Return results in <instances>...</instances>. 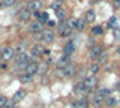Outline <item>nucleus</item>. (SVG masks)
I'll list each match as a JSON object with an SVG mask.
<instances>
[{"mask_svg": "<svg viewBox=\"0 0 120 108\" xmlns=\"http://www.w3.org/2000/svg\"><path fill=\"white\" fill-rule=\"evenodd\" d=\"M48 69H50V65H48L47 62H41V63H38L36 74H38V75H41V77H44V75H47Z\"/></svg>", "mask_w": 120, "mask_h": 108, "instance_id": "10", "label": "nucleus"}, {"mask_svg": "<svg viewBox=\"0 0 120 108\" xmlns=\"http://www.w3.org/2000/svg\"><path fill=\"white\" fill-rule=\"evenodd\" d=\"M41 8H42V2L41 0H32V2L27 3V9L30 12H39Z\"/></svg>", "mask_w": 120, "mask_h": 108, "instance_id": "9", "label": "nucleus"}, {"mask_svg": "<svg viewBox=\"0 0 120 108\" xmlns=\"http://www.w3.org/2000/svg\"><path fill=\"white\" fill-rule=\"evenodd\" d=\"M74 51H75V42H74V41H69V42H68L66 45L63 47V54H66V56H72V54H74Z\"/></svg>", "mask_w": 120, "mask_h": 108, "instance_id": "13", "label": "nucleus"}, {"mask_svg": "<svg viewBox=\"0 0 120 108\" xmlns=\"http://www.w3.org/2000/svg\"><path fill=\"white\" fill-rule=\"evenodd\" d=\"M18 15H20V20H21V21H29L30 17H32V12H30V11L26 8V9H21Z\"/></svg>", "mask_w": 120, "mask_h": 108, "instance_id": "18", "label": "nucleus"}, {"mask_svg": "<svg viewBox=\"0 0 120 108\" xmlns=\"http://www.w3.org/2000/svg\"><path fill=\"white\" fill-rule=\"evenodd\" d=\"M95 18H96V12L93 9H89L87 12H86L84 21H86V23H93V21H95Z\"/></svg>", "mask_w": 120, "mask_h": 108, "instance_id": "20", "label": "nucleus"}, {"mask_svg": "<svg viewBox=\"0 0 120 108\" xmlns=\"http://www.w3.org/2000/svg\"><path fill=\"white\" fill-rule=\"evenodd\" d=\"M33 14H35V17L39 18V21H41V12H33Z\"/></svg>", "mask_w": 120, "mask_h": 108, "instance_id": "41", "label": "nucleus"}, {"mask_svg": "<svg viewBox=\"0 0 120 108\" xmlns=\"http://www.w3.org/2000/svg\"><path fill=\"white\" fill-rule=\"evenodd\" d=\"M84 27H86V21L77 18V26H75V29H77L78 32H81V30H84Z\"/></svg>", "mask_w": 120, "mask_h": 108, "instance_id": "28", "label": "nucleus"}, {"mask_svg": "<svg viewBox=\"0 0 120 108\" xmlns=\"http://www.w3.org/2000/svg\"><path fill=\"white\" fill-rule=\"evenodd\" d=\"M44 21H45V23L48 21V14L47 12H42V14H41V23H44Z\"/></svg>", "mask_w": 120, "mask_h": 108, "instance_id": "37", "label": "nucleus"}, {"mask_svg": "<svg viewBox=\"0 0 120 108\" xmlns=\"http://www.w3.org/2000/svg\"><path fill=\"white\" fill-rule=\"evenodd\" d=\"M47 83H48V80H47V77L44 75L42 78H41V84H47Z\"/></svg>", "mask_w": 120, "mask_h": 108, "instance_id": "40", "label": "nucleus"}, {"mask_svg": "<svg viewBox=\"0 0 120 108\" xmlns=\"http://www.w3.org/2000/svg\"><path fill=\"white\" fill-rule=\"evenodd\" d=\"M6 101H8V98H6V96H3V95H0V108H3V107H5V104H6Z\"/></svg>", "mask_w": 120, "mask_h": 108, "instance_id": "36", "label": "nucleus"}, {"mask_svg": "<svg viewBox=\"0 0 120 108\" xmlns=\"http://www.w3.org/2000/svg\"><path fill=\"white\" fill-rule=\"evenodd\" d=\"M99 68H101V66L98 65V63H93V65L89 68V72H90V75H96V74L99 72Z\"/></svg>", "mask_w": 120, "mask_h": 108, "instance_id": "27", "label": "nucleus"}, {"mask_svg": "<svg viewBox=\"0 0 120 108\" xmlns=\"http://www.w3.org/2000/svg\"><path fill=\"white\" fill-rule=\"evenodd\" d=\"M3 50H5V48H3L2 45H0V59H2V54H3Z\"/></svg>", "mask_w": 120, "mask_h": 108, "instance_id": "42", "label": "nucleus"}, {"mask_svg": "<svg viewBox=\"0 0 120 108\" xmlns=\"http://www.w3.org/2000/svg\"><path fill=\"white\" fill-rule=\"evenodd\" d=\"M63 72H65V77L68 78H72L77 75V72H78V66L75 65V63H71V65H68L65 69H63Z\"/></svg>", "mask_w": 120, "mask_h": 108, "instance_id": "6", "label": "nucleus"}, {"mask_svg": "<svg viewBox=\"0 0 120 108\" xmlns=\"http://www.w3.org/2000/svg\"><path fill=\"white\" fill-rule=\"evenodd\" d=\"M102 51H104L102 50V45H93L92 48H90V53H89L90 59H92V60H96V59L102 54Z\"/></svg>", "mask_w": 120, "mask_h": 108, "instance_id": "7", "label": "nucleus"}, {"mask_svg": "<svg viewBox=\"0 0 120 108\" xmlns=\"http://www.w3.org/2000/svg\"><path fill=\"white\" fill-rule=\"evenodd\" d=\"M110 93H111V90H110V89H107V87H101L99 90L96 92V95L99 96V98H102V99L105 101V99L108 98V96H110Z\"/></svg>", "mask_w": 120, "mask_h": 108, "instance_id": "17", "label": "nucleus"}, {"mask_svg": "<svg viewBox=\"0 0 120 108\" xmlns=\"http://www.w3.org/2000/svg\"><path fill=\"white\" fill-rule=\"evenodd\" d=\"M117 51H119V53H120V47H119V50H117Z\"/></svg>", "mask_w": 120, "mask_h": 108, "instance_id": "43", "label": "nucleus"}, {"mask_svg": "<svg viewBox=\"0 0 120 108\" xmlns=\"http://www.w3.org/2000/svg\"><path fill=\"white\" fill-rule=\"evenodd\" d=\"M77 108H89V99L87 98H82L77 101Z\"/></svg>", "mask_w": 120, "mask_h": 108, "instance_id": "23", "label": "nucleus"}, {"mask_svg": "<svg viewBox=\"0 0 120 108\" xmlns=\"http://www.w3.org/2000/svg\"><path fill=\"white\" fill-rule=\"evenodd\" d=\"M14 108H20V107H14Z\"/></svg>", "mask_w": 120, "mask_h": 108, "instance_id": "44", "label": "nucleus"}, {"mask_svg": "<svg viewBox=\"0 0 120 108\" xmlns=\"http://www.w3.org/2000/svg\"><path fill=\"white\" fill-rule=\"evenodd\" d=\"M98 78H96V75H89V77H86V80L82 81V84H84V87L87 89L89 92H93L95 89L98 87Z\"/></svg>", "mask_w": 120, "mask_h": 108, "instance_id": "2", "label": "nucleus"}, {"mask_svg": "<svg viewBox=\"0 0 120 108\" xmlns=\"http://www.w3.org/2000/svg\"><path fill=\"white\" fill-rule=\"evenodd\" d=\"M15 2H17V0H3V5L5 6H12Z\"/></svg>", "mask_w": 120, "mask_h": 108, "instance_id": "38", "label": "nucleus"}, {"mask_svg": "<svg viewBox=\"0 0 120 108\" xmlns=\"http://www.w3.org/2000/svg\"><path fill=\"white\" fill-rule=\"evenodd\" d=\"M15 57V50L12 47H8L3 50V54H2V60H5V62H9V60H12V59Z\"/></svg>", "mask_w": 120, "mask_h": 108, "instance_id": "8", "label": "nucleus"}, {"mask_svg": "<svg viewBox=\"0 0 120 108\" xmlns=\"http://www.w3.org/2000/svg\"><path fill=\"white\" fill-rule=\"evenodd\" d=\"M38 71V63L36 62H29L27 66L24 69V74H29V75H35Z\"/></svg>", "mask_w": 120, "mask_h": 108, "instance_id": "12", "label": "nucleus"}, {"mask_svg": "<svg viewBox=\"0 0 120 108\" xmlns=\"http://www.w3.org/2000/svg\"><path fill=\"white\" fill-rule=\"evenodd\" d=\"M112 36H114V39L120 41V29H114V32H112Z\"/></svg>", "mask_w": 120, "mask_h": 108, "instance_id": "35", "label": "nucleus"}, {"mask_svg": "<svg viewBox=\"0 0 120 108\" xmlns=\"http://www.w3.org/2000/svg\"><path fill=\"white\" fill-rule=\"evenodd\" d=\"M117 102L119 101L114 98V96H108L107 99L104 101V104H105V107H108V108H114L116 105H117Z\"/></svg>", "mask_w": 120, "mask_h": 108, "instance_id": "19", "label": "nucleus"}, {"mask_svg": "<svg viewBox=\"0 0 120 108\" xmlns=\"http://www.w3.org/2000/svg\"><path fill=\"white\" fill-rule=\"evenodd\" d=\"M65 15H66V11L65 9H59V11H56V17L59 18V20H63V18H65Z\"/></svg>", "mask_w": 120, "mask_h": 108, "instance_id": "31", "label": "nucleus"}, {"mask_svg": "<svg viewBox=\"0 0 120 108\" xmlns=\"http://www.w3.org/2000/svg\"><path fill=\"white\" fill-rule=\"evenodd\" d=\"M63 8V3H62V0H54V2L51 3V11H59V9H62Z\"/></svg>", "mask_w": 120, "mask_h": 108, "instance_id": "25", "label": "nucleus"}, {"mask_svg": "<svg viewBox=\"0 0 120 108\" xmlns=\"http://www.w3.org/2000/svg\"><path fill=\"white\" fill-rule=\"evenodd\" d=\"M26 95H27V92L22 90V89H20V90H17V92H15V95L12 96V101H14L15 104H17V102H20V101L24 99V98H26Z\"/></svg>", "mask_w": 120, "mask_h": 108, "instance_id": "14", "label": "nucleus"}, {"mask_svg": "<svg viewBox=\"0 0 120 108\" xmlns=\"http://www.w3.org/2000/svg\"><path fill=\"white\" fill-rule=\"evenodd\" d=\"M86 72H87L86 69H81V71H78V72H77V75L80 77V81H84L86 80Z\"/></svg>", "mask_w": 120, "mask_h": 108, "instance_id": "32", "label": "nucleus"}, {"mask_svg": "<svg viewBox=\"0 0 120 108\" xmlns=\"http://www.w3.org/2000/svg\"><path fill=\"white\" fill-rule=\"evenodd\" d=\"M42 36H44V32H38V33H35V41H38V42H41L42 41Z\"/></svg>", "mask_w": 120, "mask_h": 108, "instance_id": "34", "label": "nucleus"}, {"mask_svg": "<svg viewBox=\"0 0 120 108\" xmlns=\"http://www.w3.org/2000/svg\"><path fill=\"white\" fill-rule=\"evenodd\" d=\"M54 77L56 78H65V72H63V69H60V68H56V71H54Z\"/></svg>", "mask_w": 120, "mask_h": 108, "instance_id": "30", "label": "nucleus"}, {"mask_svg": "<svg viewBox=\"0 0 120 108\" xmlns=\"http://www.w3.org/2000/svg\"><path fill=\"white\" fill-rule=\"evenodd\" d=\"M107 59H108V54H107V53H104V51H102V54H101L99 57L96 59V63H98V65L101 66L102 63H105V62H107Z\"/></svg>", "mask_w": 120, "mask_h": 108, "instance_id": "26", "label": "nucleus"}, {"mask_svg": "<svg viewBox=\"0 0 120 108\" xmlns=\"http://www.w3.org/2000/svg\"><path fill=\"white\" fill-rule=\"evenodd\" d=\"M74 93H75V95H77L80 99H82V98H86V96H87L89 90L84 87L82 81H78V84H75V87H74Z\"/></svg>", "mask_w": 120, "mask_h": 108, "instance_id": "4", "label": "nucleus"}, {"mask_svg": "<svg viewBox=\"0 0 120 108\" xmlns=\"http://www.w3.org/2000/svg\"><path fill=\"white\" fill-rule=\"evenodd\" d=\"M71 56H66V54H63V56H60V57L56 60V66L60 69H65L68 65H71Z\"/></svg>", "mask_w": 120, "mask_h": 108, "instance_id": "5", "label": "nucleus"}, {"mask_svg": "<svg viewBox=\"0 0 120 108\" xmlns=\"http://www.w3.org/2000/svg\"><path fill=\"white\" fill-rule=\"evenodd\" d=\"M119 101H120V99H119Z\"/></svg>", "mask_w": 120, "mask_h": 108, "instance_id": "45", "label": "nucleus"}, {"mask_svg": "<svg viewBox=\"0 0 120 108\" xmlns=\"http://www.w3.org/2000/svg\"><path fill=\"white\" fill-rule=\"evenodd\" d=\"M54 32H51V30H47V32H44V36H42V42L44 44H51L52 41H54Z\"/></svg>", "mask_w": 120, "mask_h": 108, "instance_id": "15", "label": "nucleus"}, {"mask_svg": "<svg viewBox=\"0 0 120 108\" xmlns=\"http://www.w3.org/2000/svg\"><path fill=\"white\" fill-rule=\"evenodd\" d=\"M44 51H45V48L41 45V44H36V45L32 47V50H30V54H32L33 57H39L41 54H44Z\"/></svg>", "mask_w": 120, "mask_h": 108, "instance_id": "11", "label": "nucleus"}, {"mask_svg": "<svg viewBox=\"0 0 120 108\" xmlns=\"http://www.w3.org/2000/svg\"><path fill=\"white\" fill-rule=\"evenodd\" d=\"M57 33L60 36H63V38H66V36L72 35V29L68 26L66 21H60V23L57 24Z\"/></svg>", "mask_w": 120, "mask_h": 108, "instance_id": "3", "label": "nucleus"}, {"mask_svg": "<svg viewBox=\"0 0 120 108\" xmlns=\"http://www.w3.org/2000/svg\"><path fill=\"white\" fill-rule=\"evenodd\" d=\"M29 62H30V56L27 53H18L15 56V65H17V68L26 69V66H27Z\"/></svg>", "mask_w": 120, "mask_h": 108, "instance_id": "1", "label": "nucleus"}, {"mask_svg": "<svg viewBox=\"0 0 120 108\" xmlns=\"http://www.w3.org/2000/svg\"><path fill=\"white\" fill-rule=\"evenodd\" d=\"M66 23H68V26H69L71 29H75V26H77V18H71V20H68Z\"/></svg>", "mask_w": 120, "mask_h": 108, "instance_id": "33", "label": "nucleus"}, {"mask_svg": "<svg viewBox=\"0 0 120 108\" xmlns=\"http://www.w3.org/2000/svg\"><path fill=\"white\" fill-rule=\"evenodd\" d=\"M92 35H93V36H101V35H104V29L101 27V26H93V27H92Z\"/></svg>", "mask_w": 120, "mask_h": 108, "instance_id": "24", "label": "nucleus"}, {"mask_svg": "<svg viewBox=\"0 0 120 108\" xmlns=\"http://www.w3.org/2000/svg\"><path fill=\"white\" fill-rule=\"evenodd\" d=\"M92 104H93L95 107L101 108V105H104V99H102V98H99V96H98L96 93H95V95H92Z\"/></svg>", "mask_w": 120, "mask_h": 108, "instance_id": "22", "label": "nucleus"}, {"mask_svg": "<svg viewBox=\"0 0 120 108\" xmlns=\"http://www.w3.org/2000/svg\"><path fill=\"white\" fill-rule=\"evenodd\" d=\"M47 24L50 26V27H54V26H56V21H52V20H48V21H47Z\"/></svg>", "mask_w": 120, "mask_h": 108, "instance_id": "39", "label": "nucleus"}, {"mask_svg": "<svg viewBox=\"0 0 120 108\" xmlns=\"http://www.w3.org/2000/svg\"><path fill=\"white\" fill-rule=\"evenodd\" d=\"M108 27L117 29V18H116V17H111L110 20H108Z\"/></svg>", "mask_w": 120, "mask_h": 108, "instance_id": "29", "label": "nucleus"}, {"mask_svg": "<svg viewBox=\"0 0 120 108\" xmlns=\"http://www.w3.org/2000/svg\"><path fill=\"white\" fill-rule=\"evenodd\" d=\"M20 83H22V84H30V83H33V75L22 74V75H20Z\"/></svg>", "mask_w": 120, "mask_h": 108, "instance_id": "21", "label": "nucleus"}, {"mask_svg": "<svg viewBox=\"0 0 120 108\" xmlns=\"http://www.w3.org/2000/svg\"><path fill=\"white\" fill-rule=\"evenodd\" d=\"M30 30L33 33H38V32H44V24L41 21H35V23L30 24Z\"/></svg>", "mask_w": 120, "mask_h": 108, "instance_id": "16", "label": "nucleus"}]
</instances>
